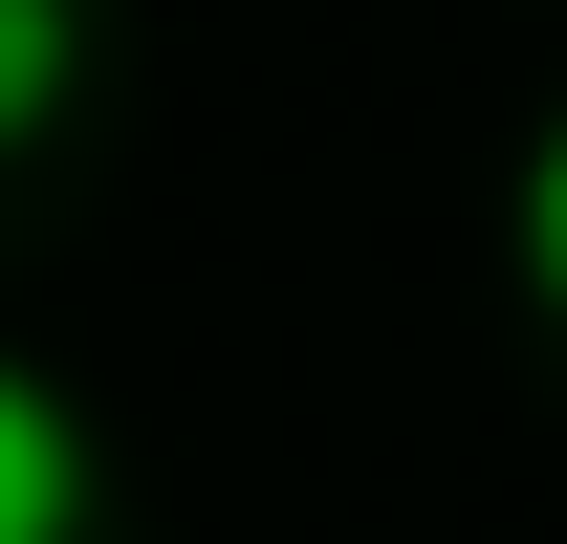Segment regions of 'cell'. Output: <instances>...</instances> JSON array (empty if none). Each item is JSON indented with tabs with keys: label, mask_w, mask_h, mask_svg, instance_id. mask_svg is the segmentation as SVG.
Returning a JSON list of instances; mask_svg holds the SVG:
<instances>
[{
	"label": "cell",
	"mask_w": 567,
	"mask_h": 544,
	"mask_svg": "<svg viewBox=\"0 0 567 544\" xmlns=\"http://www.w3.org/2000/svg\"><path fill=\"white\" fill-rule=\"evenodd\" d=\"M524 283H546V305H567V109H546V132H524Z\"/></svg>",
	"instance_id": "3"
},
{
	"label": "cell",
	"mask_w": 567,
	"mask_h": 544,
	"mask_svg": "<svg viewBox=\"0 0 567 544\" xmlns=\"http://www.w3.org/2000/svg\"><path fill=\"white\" fill-rule=\"evenodd\" d=\"M87 523V414L44 370H0V544H66Z\"/></svg>",
	"instance_id": "1"
},
{
	"label": "cell",
	"mask_w": 567,
	"mask_h": 544,
	"mask_svg": "<svg viewBox=\"0 0 567 544\" xmlns=\"http://www.w3.org/2000/svg\"><path fill=\"white\" fill-rule=\"evenodd\" d=\"M66 87H87V0H0V153L44 132Z\"/></svg>",
	"instance_id": "2"
}]
</instances>
